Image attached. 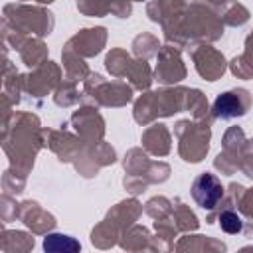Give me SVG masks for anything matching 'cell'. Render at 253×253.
<instances>
[{"mask_svg":"<svg viewBox=\"0 0 253 253\" xmlns=\"http://www.w3.org/2000/svg\"><path fill=\"white\" fill-rule=\"evenodd\" d=\"M192 196L204 210H213L223 198V186L213 174H200L192 184Z\"/></svg>","mask_w":253,"mask_h":253,"instance_id":"1","label":"cell"},{"mask_svg":"<svg viewBox=\"0 0 253 253\" xmlns=\"http://www.w3.org/2000/svg\"><path fill=\"white\" fill-rule=\"evenodd\" d=\"M241 95H243V93H233V91L219 95V97L215 99V103H213V113H215V117H219V119H233V117L243 115L247 103L241 99Z\"/></svg>","mask_w":253,"mask_h":253,"instance_id":"2","label":"cell"},{"mask_svg":"<svg viewBox=\"0 0 253 253\" xmlns=\"http://www.w3.org/2000/svg\"><path fill=\"white\" fill-rule=\"evenodd\" d=\"M219 225H221V229L227 231V233H239V231L243 229L241 217H239L237 213H233V211H223V213L219 215Z\"/></svg>","mask_w":253,"mask_h":253,"instance_id":"4","label":"cell"},{"mask_svg":"<svg viewBox=\"0 0 253 253\" xmlns=\"http://www.w3.org/2000/svg\"><path fill=\"white\" fill-rule=\"evenodd\" d=\"M43 247L49 249V251H61V249H63V251H65V249L75 251V249H79V243L73 241V239L67 237V235H49V237L45 239Z\"/></svg>","mask_w":253,"mask_h":253,"instance_id":"3","label":"cell"}]
</instances>
